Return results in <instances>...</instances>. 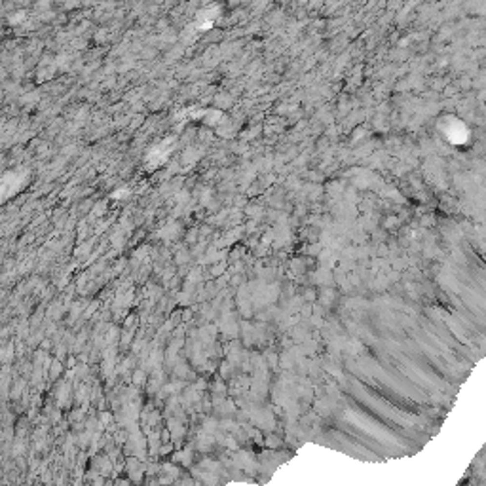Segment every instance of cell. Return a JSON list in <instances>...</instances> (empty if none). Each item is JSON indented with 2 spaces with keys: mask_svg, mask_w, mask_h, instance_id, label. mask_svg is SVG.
<instances>
[{
  "mask_svg": "<svg viewBox=\"0 0 486 486\" xmlns=\"http://www.w3.org/2000/svg\"><path fill=\"white\" fill-rule=\"evenodd\" d=\"M12 357V347H6V351H0V359L2 361H8Z\"/></svg>",
  "mask_w": 486,
  "mask_h": 486,
  "instance_id": "cell-1",
  "label": "cell"
}]
</instances>
